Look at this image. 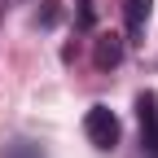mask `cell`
Listing matches in <instances>:
<instances>
[{
    "label": "cell",
    "mask_w": 158,
    "mask_h": 158,
    "mask_svg": "<svg viewBox=\"0 0 158 158\" xmlns=\"http://www.w3.org/2000/svg\"><path fill=\"white\" fill-rule=\"evenodd\" d=\"M5 5H27V0H5Z\"/></svg>",
    "instance_id": "cell-8"
},
{
    "label": "cell",
    "mask_w": 158,
    "mask_h": 158,
    "mask_svg": "<svg viewBox=\"0 0 158 158\" xmlns=\"http://www.w3.org/2000/svg\"><path fill=\"white\" fill-rule=\"evenodd\" d=\"M57 22H62V0H40V9H35V27L53 31Z\"/></svg>",
    "instance_id": "cell-5"
},
{
    "label": "cell",
    "mask_w": 158,
    "mask_h": 158,
    "mask_svg": "<svg viewBox=\"0 0 158 158\" xmlns=\"http://www.w3.org/2000/svg\"><path fill=\"white\" fill-rule=\"evenodd\" d=\"M118 62H123V40H118L114 31H101L92 44V66L97 70H114Z\"/></svg>",
    "instance_id": "cell-4"
},
{
    "label": "cell",
    "mask_w": 158,
    "mask_h": 158,
    "mask_svg": "<svg viewBox=\"0 0 158 158\" xmlns=\"http://www.w3.org/2000/svg\"><path fill=\"white\" fill-rule=\"evenodd\" d=\"M75 5H79V22L92 27V0H75Z\"/></svg>",
    "instance_id": "cell-7"
},
{
    "label": "cell",
    "mask_w": 158,
    "mask_h": 158,
    "mask_svg": "<svg viewBox=\"0 0 158 158\" xmlns=\"http://www.w3.org/2000/svg\"><path fill=\"white\" fill-rule=\"evenodd\" d=\"M84 136L97 149H114L118 145V118H114V110L110 106H92L84 114Z\"/></svg>",
    "instance_id": "cell-1"
},
{
    "label": "cell",
    "mask_w": 158,
    "mask_h": 158,
    "mask_svg": "<svg viewBox=\"0 0 158 158\" xmlns=\"http://www.w3.org/2000/svg\"><path fill=\"white\" fill-rule=\"evenodd\" d=\"M5 158H44V149H40L35 141H13L5 149Z\"/></svg>",
    "instance_id": "cell-6"
},
{
    "label": "cell",
    "mask_w": 158,
    "mask_h": 158,
    "mask_svg": "<svg viewBox=\"0 0 158 158\" xmlns=\"http://www.w3.org/2000/svg\"><path fill=\"white\" fill-rule=\"evenodd\" d=\"M149 18H154V0H123V22H127V40L123 44H145Z\"/></svg>",
    "instance_id": "cell-3"
},
{
    "label": "cell",
    "mask_w": 158,
    "mask_h": 158,
    "mask_svg": "<svg viewBox=\"0 0 158 158\" xmlns=\"http://www.w3.org/2000/svg\"><path fill=\"white\" fill-rule=\"evenodd\" d=\"M136 123H141V154L158 158V97L149 88L136 92Z\"/></svg>",
    "instance_id": "cell-2"
}]
</instances>
